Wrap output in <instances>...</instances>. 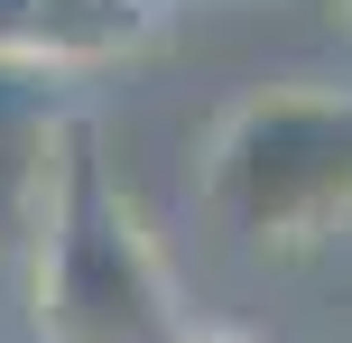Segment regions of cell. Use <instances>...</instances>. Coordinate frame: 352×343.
Returning a JSON list of instances; mask_svg holds the SVG:
<instances>
[{
	"mask_svg": "<svg viewBox=\"0 0 352 343\" xmlns=\"http://www.w3.org/2000/svg\"><path fill=\"white\" fill-rule=\"evenodd\" d=\"M176 288L121 204L102 130L65 121L47 167V260H37V343H176Z\"/></svg>",
	"mask_w": 352,
	"mask_h": 343,
	"instance_id": "1",
	"label": "cell"
},
{
	"mask_svg": "<svg viewBox=\"0 0 352 343\" xmlns=\"http://www.w3.org/2000/svg\"><path fill=\"white\" fill-rule=\"evenodd\" d=\"M204 204L241 241H316L352 204V93H260L213 140Z\"/></svg>",
	"mask_w": 352,
	"mask_h": 343,
	"instance_id": "2",
	"label": "cell"
},
{
	"mask_svg": "<svg viewBox=\"0 0 352 343\" xmlns=\"http://www.w3.org/2000/svg\"><path fill=\"white\" fill-rule=\"evenodd\" d=\"M65 65H37V56H0V223L37 195V177L56 167L65 140Z\"/></svg>",
	"mask_w": 352,
	"mask_h": 343,
	"instance_id": "3",
	"label": "cell"
},
{
	"mask_svg": "<svg viewBox=\"0 0 352 343\" xmlns=\"http://www.w3.org/2000/svg\"><path fill=\"white\" fill-rule=\"evenodd\" d=\"M140 28H148L140 0H0V56H37V65L111 56Z\"/></svg>",
	"mask_w": 352,
	"mask_h": 343,
	"instance_id": "4",
	"label": "cell"
},
{
	"mask_svg": "<svg viewBox=\"0 0 352 343\" xmlns=\"http://www.w3.org/2000/svg\"><path fill=\"white\" fill-rule=\"evenodd\" d=\"M176 343H250V334H223V325H213V334H176Z\"/></svg>",
	"mask_w": 352,
	"mask_h": 343,
	"instance_id": "5",
	"label": "cell"
}]
</instances>
